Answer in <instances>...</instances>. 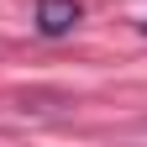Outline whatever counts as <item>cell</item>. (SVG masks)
<instances>
[{"label":"cell","instance_id":"1","mask_svg":"<svg viewBox=\"0 0 147 147\" xmlns=\"http://www.w3.org/2000/svg\"><path fill=\"white\" fill-rule=\"evenodd\" d=\"M74 21H79V5H74V0H37V26H42L47 37L68 32Z\"/></svg>","mask_w":147,"mask_h":147}]
</instances>
